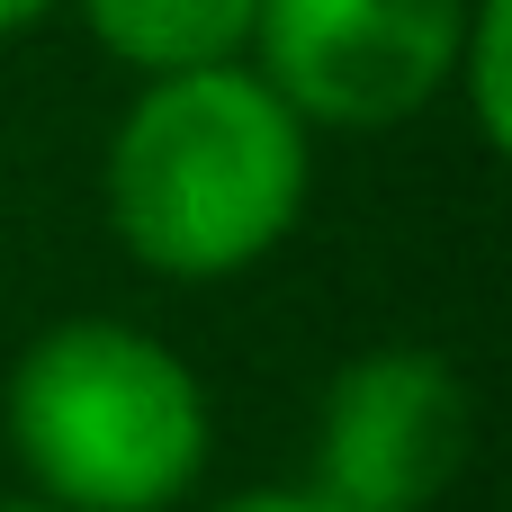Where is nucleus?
I'll return each mask as SVG.
<instances>
[{
    "mask_svg": "<svg viewBox=\"0 0 512 512\" xmlns=\"http://www.w3.org/2000/svg\"><path fill=\"white\" fill-rule=\"evenodd\" d=\"M315 189V135L252 63H207L144 81L108 135L99 198L135 270L171 288H216L261 270Z\"/></svg>",
    "mask_w": 512,
    "mask_h": 512,
    "instance_id": "obj_1",
    "label": "nucleus"
},
{
    "mask_svg": "<svg viewBox=\"0 0 512 512\" xmlns=\"http://www.w3.org/2000/svg\"><path fill=\"white\" fill-rule=\"evenodd\" d=\"M0 432L54 512H180L216 450L198 369L126 315L45 324L0 387Z\"/></svg>",
    "mask_w": 512,
    "mask_h": 512,
    "instance_id": "obj_2",
    "label": "nucleus"
},
{
    "mask_svg": "<svg viewBox=\"0 0 512 512\" xmlns=\"http://www.w3.org/2000/svg\"><path fill=\"white\" fill-rule=\"evenodd\" d=\"M468 0H261L252 72L315 135H387L450 90Z\"/></svg>",
    "mask_w": 512,
    "mask_h": 512,
    "instance_id": "obj_3",
    "label": "nucleus"
},
{
    "mask_svg": "<svg viewBox=\"0 0 512 512\" xmlns=\"http://www.w3.org/2000/svg\"><path fill=\"white\" fill-rule=\"evenodd\" d=\"M477 450V396L450 351L378 342L333 369L315 405V477L333 512H432Z\"/></svg>",
    "mask_w": 512,
    "mask_h": 512,
    "instance_id": "obj_4",
    "label": "nucleus"
},
{
    "mask_svg": "<svg viewBox=\"0 0 512 512\" xmlns=\"http://www.w3.org/2000/svg\"><path fill=\"white\" fill-rule=\"evenodd\" d=\"M252 9H261V0H81V27H90L99 54H117L135 81H171V72L243 63Z\"/></svg>",
    "mask_w": 512,
    "mask_h": 512,
    "instance_id": "obj_5",
    "label": "nucleus"
},
{
    "mask_svg": "<svg viewBox=\"0 0 512 512\" xmlns=\"http://www.w3.org/2000/svg\"><path fill=\"white\" fill-rule=\"evenodd\" d=\"M450 90L468 99L477 144L504 153V144H512V0H468V36H459Z\"/></svg>",
    "mask_w": 512,
    "mask_h": 512,
    "instance_id": "obj_6",
    "label": "nucleus"
},
{
    "mask_svg": "<svg viewBox=\"0 0 512 512\" xmlns=\"http://www.w3.org/2000/svg\"><path fill=\"white\" fill-rule=\"evenodd\" d=\"M207 512H333L324 495H306V486H243V495H225V504Z\"/></svg>",
    "mask_w": 512,
    "mask_h": 512,
    "instance_id": "obj_7",
    "label": "nucleus"
},
{
    "mask_svg": "<svg viewBox=\"0 0 512 512\" xmlns=\"http://www.w3.org/2000/svg\"><path fill=\"white\" fill-rule=\"evenodd\" d=\"M63 0H0V36H27V27H45Z\"/></svg>",
    "mask_w": 512,
    "mask_h": 512,
    "instance_id": "obj_8",
    "label": "nucleus"
},
{
    "mask_svg": "<svg viewBox=\"0 0 512 512\" xmlns=\"http://www.w3.org/2000/svg\"><path fill=\"white\" fill-rule=\"evenodd\" d=\"M0 512H54V504H36V495H0Z\"/></svg>",
    "mask_w": 512,
    "mask_h": 512,
    "instance_id": "obj_9",
    "label": "nucleus"
}]
</instances>
